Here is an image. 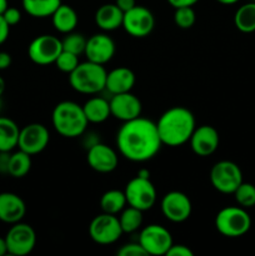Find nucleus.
<instances>
[{"label": "nucleus", "mask_w": 255, "mask_h": 256, "mask_svg": "<svg viewBox=\"0 0 255 256\" xmlns=\"http://www.w3.org/2000/svg\"><path fill=\"white\" fill-rule=\"evenodd\" d=\"M2 18L5 19V22L10 25V26H14V25L19 24L20 20H22V12L19 9L12 6H8L6 10L2 12Z\"/></svg>", "instance_id": "f704fd0d"}, {"label": "nucleus", "mask_w": 255, "mask_h": 256, "mask_svg": "<svg viewBox=\"0 0 255 256\" xmlns=\"http://www.w3.org/2000/svg\"><path fill=\"white\" fill-rule=\"evenodd\" d=\"M8 6H9L8 5V0H0V15H2V12L6 10Z\"/></svg>", "instance_id": "a18cd8bd"}, {"label": "nucleus", "mask_w": 255, "mask_h": 256, "mask_svg": "<svg viewBox=\"0 0 255 256\" xmlns=\"http://www.w3.org/2000/svg\"><path fill=\"white\" fill-rule=\"evenodd\" d=\"M210 182L212 188L222 194H234L242 182V169L230 160L215 162L210 170Z\"/></svg>", "instance_id": "423d86ee"}, {"label": "nucleus", "mask_w": 255, "mask_h": 256, "mask_svg": "<svg viewBox=\"0 0 255 256\" xmlns=\"http://www.w3.org/2000/svg\"><path fill=\"white\" fill-rule=\"evenodd\" d=\"M162 145L156 122L146 118L139 116L124 122L116 132L119 152L132 162H145L152 159Z\"/></svg>", "instance_id": "f257e3e1"}, {"label": "nucleus", "mask_w": 255, "mask_h": 256, "mask_svg": "<svg viewBox=\"0 0 255 256\" xmlns=\"http://www.w3.org/2000/svg\"><path fill=\"white\" fill-rule=\"evenodd\" d=\"M79 55H75L72 52L62 50L59 54V56H58V59L55 60L54 64L56 65V68L60 72L70 74L79 65Z\"/></svg>", "instance_id": "473e14b6"}, {"label": "nucleus", "mask_w": 255, "mask_h": 256, "mask_svg": "<svg viewBox=\"0 0 255 256\" xmlns=\"http://www.w3.org/2000/svg\"><path fill=\"white\" fill-rule=\"evenodd\" d=\"M124 12L116 4H104L95 12V24L104 32H112L122 26Z\"/></svg>", "instance_id": "412c9836"}, {"label": "nucleus", "mask_w": 255, "mask_h": 256, "mask_svg": "<svg viewBox=\"0 0 255 256\" xmlns=\"http://www.w3.org/2000/svg\"><path fill=\"white\" fill-rule=\"evenodd\" d=\"M86 160L92 170L102 174L114 172L119 164L116 152L102 142L86 150Z\"/></svg>", "instance_id": "f3484780"}, {"label": "nucleus", "mask_w": 255, "mask_h": 256, "mask_svg": "<svg viewBox=\"0 0 255 256\" xmlns=\"http://www.w3.org/2000/svg\"><path fill=\"white\" fill-rule=\"evenodd\" d=\"M106 75L108 72L104 65L86 60L79 62L69 74L70 86L80 94L95 95L105 89Z\"/></svg>", "instance_id": "20e7f679"}, {"label": "nucleus", "mask_w": 255, "mask_h": 256, "mask_svg": "<svg viewBox=\"0 0 255 256\" xmlns=\"http://www.w3.org/2000/svg\"><path fill=\"white\" fill-rule=\"evenodd\" d=\"M160 209L165 219L172 222H184L192 215V205L189 196L182 192H169L162 196Z\"/></svg>", "instance_id": "4468645a"}, {"label": "nucleus", "mask_w": 255, "mask_h": 256, "mask_svg": "<svg viewBox=\"0 0 255 256\" xmlns=\"http://www.w3.org/2000/svg\"><path fill=\"white\" fill-rule=\"evenodd\" d=\"M12 56L9 52H0V70H6L12 65Z\"/></svg>", "instance_id": "a19ab883"}, {"label": "nucleus", "mask_w": 255, "mask_h": 256, "mask_svg": "<svg viewBox=\"0 0 255 256\" xmlns=\"http://www.w3.org/2000/svg\"><path fill=\"white\" fill-rule=\"evenodd\" d=\"M215 228L225 238L244 236L252 228V218L242 206L222 208L215 216Z\"/></svg>", "instance_id": "39448f33"}, {"label": "nucleus", "mask_w": 255, "mask_h": 256, "mask_svg": "<svg viewBox=\"0 0 255 256\" xmlns=\"http://www.w3.org/2000/svg\"><path fill=\"white\" fill-rule=\"evenodd\" d=\"M142 212H144L136 208L129 206V205L125 206L118 216L122 232L132 234V232H138L142 225Z\"/></svg>", "instance_id": "c85d7f7f"}, {"label": "nucleus", "mask_w": 255, "mask_h": 256, "mask_svg": "<svg viewBox=\"0 0 255 256\" xmlns=\"http://www.w3.org/2000/svg\"><path fill=\"white\" fill-rule=\"evenodd\" d=\"M4 92H5V80L0 76V98H2V95L4 94Z\"/></svg>", "instance_id": "de8ad7c7"}, {"label": "nucleus", "mask_w": 255, "mask_h": 256, "mask_svg": "<svg viewBox=\"0 0 255 256\" xmlns=\"http://www.w3.org/2000/svg\"><path fill=\"white\" fill-rule=\"evenodd\" d=\"M62 52V40L50 34L39 35L30 42L28 56L36 65L54 64Z\"/></svg>", "instance_id": "9b49d317"}, {"label": "nucleus", "mask_w": 255, "mask_h": 256, "mask_svg": "<svg viewBox=\"0 0 255 256\" xmlns=\"http://www.w3.org/2000/svg\"><path fill=\"white\" fill-rule=\"evenodd\" d=\"M8 254V246L5 238H0V256H4Z\"/></svg>", "instance_id": "37998d69"}, {"label": "nucleus", "mask_w": 255, "mask_h": 256, "mask_svg": "<svg viewBox=\"0 0 255 256\" xmlns=\"http://www.w3.org/2000/svg\"><path fill=\"white\" fill-rule=\"evenodd\" d=\"M52 122L55 132L68 139L82 136L86 132L89 124L82 105L70 100L60 102L55 105L52 114Z\"/></svg>", "instance_id": "7ed1b4c3"}, {"label": "nucleus", "mask_w": 255, "mask_h": 256, "mask_svg": "<svg viewBox=\"0 0 255 256\" xmlns=\"http://www.w3.org/2000/svg\"><path fill=\"white\" fill-rule=\"evenodd\" d=\"M78 22H79V18H78L76 12L70 5L62 4V2L52 15V26L62 34L74 32Z\"/></svg>", "instance_id": "5701e85b"}, {"label": "nucleus", "mask_w": 255, "mask_h": 256, "mask_svg": "<svg viewBox=\"0 0 255 256\" xmlns=\"http://www.w3.org/2000/svg\"><path fill=\"white\" fill-rule=\"evenodd\" d=\"M198 2H199V0H168V2H169L174 9L182 6H194Z\"/></svg>", "instance_id": "ea45409f"}, {"label": "nucleus", "mask_w": 255, "mask_h": 256, "mask_svg": "<svg viewBox=\"0 0 255 256\" xmlns=\"http://www.w3.org/2000/svg\"><path fill=\"white\" fill-rule=\"evenodd\" d=\"M128 205L125 192L122 190H108L100 198V208L102 212L118 215Z\"/></svg>", "instance_id": "a878e982"}, {"label": "nucleus", "mask_w": 255, "mask_h": 256, "mask_svg": "<svg viewBox=\"0 0 255 256\" xmlns=\"http://www.w3.org/2000/svg\"><path fill=\"white\" fill-rule=\"evenodd\" d=\"M8 254L12 256H25L34 250L36 245L35 230L25 222H15L5 236Z\"/></svg>", "instance_id": "1a4fd4ad"}, {"label": "nucleus", "mask_w": 255, "mask_h": 256, "mask_svg": "<svg viewBox=\"0 0 255 256\" xmlns=\"http://www.w3.org/2000/svg\"><path fill=\"white\" fill-rule=\"evenodd\" d=\"M82 110H84V114L86 116L88 122H92V124L104 122L112 116L109 100L102 96L90 98L82 105Z\"/></svg>", "instance_id": "4be33fe9"}, {"label": "nucleus", "mask_w": 255, "mask_h": 256, "mask_svg": "<svg viewBox=\"0 0 255 256\" xmlns=\"http://www.w3.org/2000/svg\"><path fill=\"white\" fill-rule=\"evenodd\" d=\"M232 195L239 206L244 208V209H250V208L255 206V185L242 182Z\"/></svg>", "instance_id": "c756f323"}, {"label": "nucleus", "mask_w": 255, "mask_h": 256, "mask_svg": "<svg viewBox=\"0 0 255 256\" xmlns=\"http://www.w3.org/2000/svg\"><path fill=\"white\" fill-rule=\"evenodd\" d=\"M138 242L148 255L154 256L166 255L168 250L174 244L169 230L158 224H150L142 228Z\"/></svg>", "instance_id": "9d476101"}, {"label": "nucleus", "mask_w": 255, "mask_h": 256, "mask_svg": "<svg viewBox=\"0 0 255 256\" xmlns=\"http://www.w3.org/2000/svg\"><path fill=\"white\" fill-rule=\"evenodd\" d=\"M135 80L136 78L132 69L125 66L115 68V69L108 72L105 89L112 95L132 92L135 85Z\"/></svg>", "instance_id": "aec40b11"}, {"label": "nucleus", "mask_w": 255, "mask_h": 256, "mask_svg": "<svg viewBox=\"0 0 255 256\" xmlns=\"http://www.w3.org/2000/svg\"><path fill=\"white\" fill-rule=\"evenodd\" d=\"M115 49L116 48H115L114 40L109 35L104 32H98L86 40L84 54L90 62L105 65L112 59L115 55Z\"/></svg>", "instance_id": "dca6fc26"}, {"label": "nucleus", "mask_w": 255, "mask_h": 256, "mask_svg": "<svg viewBox=\"0 0 255 256\" xmlns=\"http://www.w3.org/2000/svg\"><path fill=\"white\" fill-rule=\"evenodd\" d=\"M189 142L192 152L198 156H209L219 148V132L212 125H200L195 128Z\"/></svg>", "instance_id": "a211bd4d"}, {"label": "nucleus", "mask_w": 255, "mask_h": 256, "mask_svg": "<svg viewBox=\"0 0 255 256\" xmlns=\"http://www.w3.org/2000/svg\"><path fill=\"white\" fill-rule=\"evenodd\" d=\"M158 132L162 145L170 148L182 146L194 132V114L184 106H172L162 114L156 122Z\"/></svg>", "instance_id": "f03ea898"}, {"label": "nucleus", "mask_w": 255, "mask_h": 256, "mask_svg": "<svg viewBox=\"0 0 255 256\" xmlns=\"http://www.w3.org/2000/svg\"><path fill=\"white\" fill-rule=\"evenodd\" d=\"M138 176H142V178H148V179H150V172L148 169H140L139 172H138Z\"/></svg>", "instance_id": "c03bdc74"}, {"label": "nucleus", "mask_w": 255, "mask_h": 256, "mask_svg": "<svg viewBox=\"0 0 255 256\" xmlns=\"http://www.w3.org/2000/svg\"><path fill=\"white\" fill-rule=\"evenodd\" d=\"M82 136H84V140H82V145H84L85 149H90L92 146H94L95 144H98V142H100L99 138H96L98 135L94 134V132H85L84 134L82 135Z\"/></svg>", "instance_id": "e433bc0d"}, {"label": "nucleus", "mask_w": 255, "mask_h": 256, "mask_svg": "<svg viewBox=\"0 0 255 256\" xmlns=\"http://www.w3.org/2000/svg\"><path fill=\"white\" fill-rule=\"evenodd\" d=\"M116 255L119 256H144L148 255L146 252L142 249V245L138 242H128V244L122 245L119 250L116 252Z\"/></svg>", "instance_id": "72a5a7b5"}, {"label": "nucleus", "mask_w": 255, "mask_h": 256, "mask_svg": "<svg viewBox=\"0 0 255 256\" xmlns=\"http://www.w3.org/2000/svg\"><path fill=\"white\" fill-rule=\"evenodd\" d=\"M50 142L49 130L40 122H32L20 129L18 148L29 155L40 154Z\"/></svg>", "instance_id": "ddd939ff"}, {"label": "nucleus", "mask_w": 255, "mask_h": 256, "mask_svg": "<svg viewBox=\"0 0 255 256\" xmlns=\"http://www.w3.org/2000/svg\"><path fill=\"white\" fill-rule=\"evenodd\" d=\"M115 4L119 6L120 10H122L125 12L128 10L132 9L136 5V2L135 0H115Z\"/></svg>", "instance_id": "79ce46f5"}, {"label": "nucleus", "mask_w": 255, "mask_h": 256, "mask_svg": "<svg viewBox=\"0 0 255 256\" xmlns=\"http://www.w3.org/2000/svg\"><path fill=\"white\" fill-rule=\"evenodd\" d=\"M10 32V25L5 22L2 15H0V45L4 44L6 39L9 38Z\"/></svg>", "instance_id": "4c0bfd02"}, {"label": "nucleus", "mask_w": 255, "mask_h": 256, "mask_svg": "<svg viewBox=\"0 0 255 256\" xmlns=\"http://www.w3.org/2000/svg\"><path fill=\"white\" fill-rule=\"evenodd\" d=\"M196 22V14H195L192 6L176 8L174 12V22L180 29H190L194 26Z\"/></svg>", "instance_id": "2f4dec72"}, {"label": "nucleus", "mask_w": 255, "mask_h": 256, "mask_svg": "<svg viewBox=\"0 0 255 256\" xmlns=\"http://www.w3.org/2000/svg\"><path fill=\"white\" fill-rule=\"evenodd\" d=\"M215 2H220L222 5H232V4H236L239 0H215Z\"/></svg>", "instance_id": "49530a36"}, {"label": "nucleus", "mask_w": 255, "mask_h": 256, "mask_svg": "<svg viewBox=\"0 0 255 256\" xmlns=\"http://www.w3.org/2000/svg\"><path fill=\"white\" fill-rule=\"evenodd\" d=\"M10 152H0V174H8Z\"/></svg>", "instance_id": "58836bf2"}, {"label": "nucleus", "mask_w": 255, "mask_h": 256, "mask_svg": "<svg viewBox=\"0 0 255 256\" xmlns=\"http://www.w3.org/2000/svg\"><path fill=\"white\" fill-rule=\"evenodd\" d=\"M20 128L14 120L0 116V152H12L18 146Z\"/></svg>", "instance_id": "b1692460"}, {"label": "nucleus", "mask_w": 255, "mask_h": 256, "mask_svg": "<svg viewBox=\"0 0 255 256\" xmlns=\"http://www.w3.org/2000/svg\"><path fill=\"white\" fill-rule=\"evenodd\" d=\"M109 102L112 116L120 122H129V120L142 116V102L132 92L112 95Z\"/></svg>", "instance_id": "2eb2a0df"}, {"label": "nucleus", "mask_w": 255, "mask_h": 256, "mask_svg": "<svg viewBox=\"0 0 255 256\" xmlns=\"http://www.w3.org/2000/svg\"><path fill=\"white\" fill-rule=\"evenodd\" d=\"M125 198L129 206L136 208L142 212L150 210L156 202V189L148 178L135 176L125 186Z\"/></svg>", "instance_id": "0eeeda50"}, {"label": "nucleus", "mask_w": 255, "mask_h": 256, "mask_svg": "<svg viewBox=\"0 0 255 256\" xmlns=\"http://www.w3.org/2000/svg\"><path fill=\"white\" fill-rule=\"evenodd\" d=\"M86 38L80 32H68L66 36L62 40V50L72 52L75 55L84 54L86 46Z\"/></svg>", "instance_id": "7c9ffc66"}, {"label": "nucleus", "mask_w": 255, "mask_h": 256, "mask_svg": "<svg viewBox=\"0 0 255 256\" xmlns=\"http://www.w3.org/2000/svg\"><path fill=\"white\" fill-rule=\"evenodd\" d=\"M26 212V205L14 192H0V222L15 224L22 222Z\"/></svg>", "instance_id": "6ab92c4d"}, {"label": "nucleus", "mask_w": 255, "mask_h": 256, "mask_svg": "<svg viewBox=\"0 0 255 256\" xmlns=\"http://www.w3.org/2000/svg\"><path fill=\"white\" fill-rule=\"evenodd\" d=\"M30 169H32V155L20 149L10 154L8 175L15 179H20V178L26 176Z\"/></svg>", "instance_id": "cd10ccee"}, {"label": "nucleus", "mask_w": 255, "mask_h": 256, "mask_svg": "<svg viewBox=\"0 0 255 256\" xmlns=\"http://www.w3.org/2000/svg\"><path fill=\"white\" fill-rule=\"evenodd\" d=\"M2 98H0V110H2Z\"/></svg>", "instance_id": "09e8293b"}, {"label": "nucleus", "mask_w": 255, "mask_h": 256, "mask_svg": "<svg viewBox=\"0 0 255 256\" xmlns=\"http://www.w3.org/2000/svg\"><path fill=\"white\" fill-rule=\"evenodd\" d=\"M155 26V18L148 8L135 5L132 9L124 12L122 26L125 32L132 38H145L152 32Z\"/></svg>", "instance_id": "f8f14e48"}, {"label": "nucleus", "mask_w": 255, "mask_h": 256, "mask_svg": "<svg viewBox=\"0 0 255 256\" xmlns=\"http://www.w3.org/2000/svg\"><path fill=\"white\" fill-rule=\"evenodd\" d=\"M192 255H194V252H192L186 245H182V244H172L166 252V256H192Z\"/></svg>", "instance_id": "c9c22d12"}, {"label": "nucleus", "mask_w": 255, "mask_h": 256, "mask_svg": "<svg viewBox=\"0 0 255 256\" xmlns=\"http://www.w3.org/2000/svg\"><path fill=\"white\" fill-rule=\"evenodd\" d=\"M234 24L242 32H255V2H246L235 12Z\"/></svg>", "instance_id": "bb28decb"}, {"label": "nucleus", "mask_w": 255, "mask_h": 256, "mask_svg": "<svg viewBox=\"0 0 255 256\" xmlns=\"http://www.w3.org/2000/svg\"><path fill=\"white\" fill-rule=\"evenodd\" d=\"M122 234L124 232L116 215L102 212L95 216L89 225L90 238L99 245L114 244Z\"/></svg>", "instance_id": "6e6552de"}, {"label": "nucleus", "mask_w": 255, "mask_h": 256, "mask_svg": "<svg viewBox=\"0 0 255 256\" xmlns=\"http://www.w3.org/2000/svg\"><path fill=\"white\" fill-rule=\"evenodd\" d=\"M22 9L32 18L52 16L62 5V0H22Z\"/></svg>", "instance_id": "393cba45"}]
</instances>
